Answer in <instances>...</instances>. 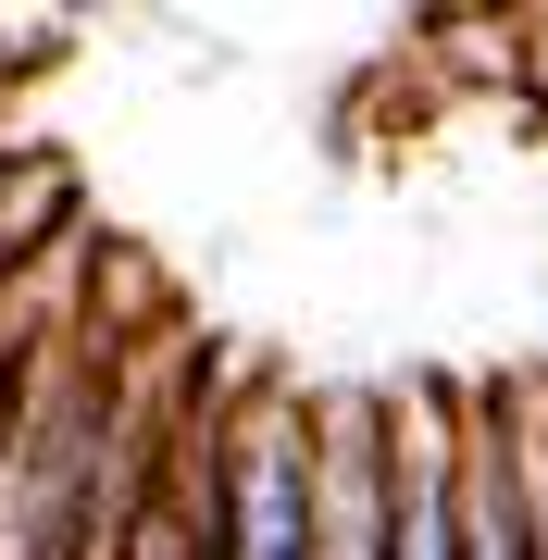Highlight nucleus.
I'll use <instances>...</instances> for the list:
<instances>
[{
	"instance_id": "1",
	"label": "nucleus",
	"mask_w": 548,
	"mask_h": 560,
	"mask_svg": "<svg viewBox=\"0 0 548 560\" xmlns=\"http://www.w3.org/2000/svg\"><path fill=\"white\" fill-rule=\"evenodd\" d=\"M212 560H312V386L275 361H237V399H224Z\"/></svg>"
},
{
	"instance_id": "2",
	"label": "nucleus",
	"mask_w": 548,
	"mask_h": 560,
	"mask_svg": "<svg viewBox=\"0 0 548 560\" xmlns=\"http://www.w3.org/2000/svg\"><path fill=\"white\" fill-rule=\"evenodd\" d=\"M386 560H462V386H386Z\"/></svg>"
},
{
	"instance_id": "3",
	"label": "nucleus",
	"mask_w": 548,
	"mask_h": 560,
	"mask_svg": "<svg viewBox=\"0 0 548 560\" xmlns=\"http://www.w3.org/2000/svg\"><path fill=\"white\" fill-rule=\"evenodd\" d=\"M312 560H386V386L312 399Z\"/></svg>"
},
{
	"instance_id": "4",
	"label": "nucleus",
	"mask_w": 548,
	"mask_h": 560,
	"mask_svg": "<svg viewBox=\"0 0 548 560\" xmlns=\"http://www.w3.org/2000/svg\"><path fill=\"white\" fill-rule=\"evenodd\" d=\"M462 560H536V499H524V374L462 386Z\"/></svg>"
},
{
	"instance_id": "5",
	"label": "nucleus",
	"mask_w": 548,
	"mask_h": 560,
	"mask_svg": "<svg viewBox=\"0 0 548 560\" xmlns=\"http://www.w3.org/2000/svg\"><path fill=\"white\" fill-rule=\"evenodd\" d=\"M511 75H524L536 101H548V13H536V25H511Z\"/></svg>"
},
{
	"instance_id": "6",
	"label": "nucleus",
	"mask_w": 548,
	"mask_h": 560,
	"mask_svg": "<svg viewBox=\"0 0 548 560\" xmlns=\"http://www.w3.org/2000/svg\"><path fill=\"white\" fill-rule=\"evenodd\" d=\"M13 386H25V361H0V423H13Z\"/></svg>"
}]
</instances>
